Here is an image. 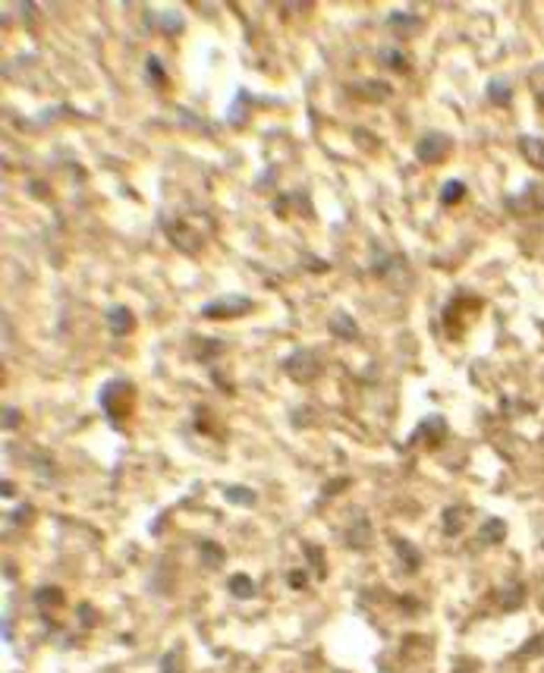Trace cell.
Segmentation results:
<instances>
[{"mask_svg":"<svg viewBox=\"0 0 544 673\" xmlns=\"http://www.w3.org/2000/svg\"><path fill=\"white\" fill-rule=\"evenodd\" d=\"M246 312H252V299H246V296H221L202 308L205 318H236Z\"/></svg>","mask_w":544,"mask_h":673,"instance_id":"3","label":"cell"},{"mask_svg":"<svg viewBox=\"0 0 544 673\" xmlns=\"http://www.w3.org/2000/svg\"><path fill=\"white\" fill-rule=\"evenodd\" d=\"M101 409L108 412V419L126 421L129 415H133V409H135V387L129 381H123V377L108 381V384H104V390H101Z\"/></svg>","mask_w":544,"mask_h":673,"instance_id":"1","label":"cell"},{"mask_svg":"<svg viewBox=\"0 0 544 673\" xmlns=\"http://www.w3.org/2000/svg\"><path fill=\"white\" fill-rule=\"evenodd\" d=\"M466 516H469L466 507H447L443 509V535L456 538V535L466 528Z\"/></svg>","mask_w":544,"mask_h":673,"instance_id":"11","label":"cell"},{"mask_svg":"<svg viewBox=\"0 0 544 673\" xmlns=\"http://www.w3.org/2000/svg\"><path fill=\"white\" fill-rule=\"evenodd\" d=\"M227 500L230 503H242V507H255V491H249V488H227Z\"/></svg>","mask_w":544,"mask_h":673,"instance_id":"22","label":"cell"},{"mask_svg":"<svg viewBox=\"0 0 544 673\" xmlns=\"http://www.w3.org/2000/svg\"><path fill=\"white\" fill-rule=\"evenodd\" d=\"M286 582H290L293 588H302V585H305V576H302V570H293L290 576H286Z\"/></svg>","mask_w":544,"mask_h":673,"instance_id":"24","label":"cell"},{"mask_svg":"<svg viewBox=\"0 0 544 673\" xmlns=\"http://www.w3.org/2000/svg\"><path fill=\"white\" fill-rule=\"evenodd\" d=\"M443 437H447V421L431 415V419H425L422 425H418V431L412 434V444H416V440H428L431 447H437Z\"/></svg>","mask_w":544,"mask_h":673,"instance_id":"5","label":"cell"},{"mask_svg":"<svg viewBox=\"0 0 544 673\" xmlns=\"http://www.w3.org/2000/svg\"><path fill=\"white\" fill-rule=\"evenodd\" d=\"M148 79H152L158 88H164V85H167V75H164V69H161V60H158V57H148Z\"/></svg>","mask_w":544,"mask_h":673,"instance_id":"23","label":"cell"},{"mask_svg":"<svg viewBox=\"0 0 544 673\" xmlns=\"http://www.w3.org/2000/svg\"><path fill=\"white\" fill-rule=\"evenodd\" d=\"M108 327L117 333V337H126V333H133V327H135L133 312H129L126 305L110 308V312H108Z\"/></svg>","mask_w":544,"mask_h":673,"instance_id":"6","label":"cell"},{"mask_svg":"<svg viewBox=\"0 0 544 673\" xmlns=\"http://www.w3.org/2000/svg\"><path fill=\"white\" fill-rule=\"evenodd\" d=\"M522 595H525V588H522V585H506V591H503V601H500V604H503V610H513V607H519V604H522Z\"/></svg>","mask_w":544,"mask_h":673,"instance_id":"21","label":"cell"},{"mask_svg":"<svg viewBox=\"0 0 544 673\" xmlns=\"http://www.w3.org/2000/svg\"><path fill=\"white\" fill-rule=\"evenodd\" d=\"M462 195H466V186H462L460 180L443 182V189H441V201H443V205H456Z\"/></svg>","mask_w":544,"mask_h":673,"instance_id":"20","label":"cell"},{"mask_svg":"<svg viewBox=\"0 0 544 673\" xmlns=\"http://www.w3.org/2000/svg\"><path fill=\"white\" fill-rule=\"evenodd\" d=\"M381 63H387V66L399 69V73H409V60H406V57L399 54L397 48H384V50H381Z\"/></svg>","mask_w":544,"mask_h":673,"instance_id":"18","label":"cell"},{"mask_svg":"<svg viewBox=\"0 0 544 673\" xmlns=\"http://www.w3.org/2000/svg\"><path fill=\"white\" fill-rule=\"evenodd\" d=\"M510 94H513V88H510V82H503V79H491V85H487V101L491 104H510Z\"/></svg>","mask_w":544,"mask_h":673,"instance_id":"16","label":"cell"},{"mask_svg":"<svg viewBox=\"0 0 544 673\" xmlns=\"http://www.w3.org/2000/svg\"><path fill=\"white\" fill-rule=\"evenodd\" d=\"M330 333L334 337H340V340H355L359 337V327H355V321L349 318L346 312H337V314H330Z\"/></svg>","mask_w":544,"mask_h":673,"instance_id":"10","label":"cell"},{"mask_svg":"<svg viewBox=\"0 0 544 673\" xmlns=\"http://www.w3.org/2000/svg\"><path fill=\"white\" fill-rule=\"evenodd\" d=\"M35 607H38L41 614H51L54 607H64V588H57V585L38 588L35 591Z\"/></svg>","mask_w":544,"mask_h":673,"instance_id":"9","label":"cell"},{"mask_svg":"<svg viewBox=\"0 0 544 673\" xmlns=\"http://www.w3.org/2000/svg\"><path fill=\"white\" fill-rule=\"evenodd\" d=\"M538 104H541V110H544V88H541V94H538Z\"/></svg>","mask_w":544,"mask_h":673,"instance_id":"26","label":"cell"},{"mask_svg":"<svg viewBox=\"0 0 544 673\" xmlns=\"http://www.w3.org/2000/svg\"><path fill=\"white\" fill-rule=\"evenodd\" d=\"M3 419H7V421H3V425H7V428L20 425V421H16V419H20V412H16V409H3Z\"/></svg>","mask_w":544,"mask_h":673,"instance_id":"25","label":"cell"},{"mask_svg":"<svg viewBox=\"0 0 544 673\" xmlns=\"http://www.w3.org/2000/svg\"><path fill=\"white\" fill-rule=\"evenodd\" d=\"M368 538H372V526H368V516H365V519L359 516V519H355V528H353V532H346V541H349V547H355V551H359V547H365V544H368Z\"/></svg>","mask_w":544,"mask_h":673,"instance_id":"14","label":"cell"},{"mask_svg":"<svg viewBox=\"0 0 544 673\" xmlns=\"http://www.w3.org/2000/svg\"><path fill=\"white\" fill-rule=\"evenodd\" d=\"M478 538L485 541H491V544H500V541L506 538V522L503 519H487L485 526H481V532H478Z\"/></svg>","mask_w":544,"mask_h":673,"instance_id":"13","label":"cell"},{"mask_svg":"<svg viewBox=\"0 0 544 673\" xmlns=\"http://www.w3.org/2000/svg\"><path fill=\"white\" fill-rule=\"evenodd\" d=\"M393 553L399 557V563H403L406 572H416L418 566H422V553L416 551V544H409L406 538H397L393 541Z\"/></svg>","mask_w":544,"mask_h":673,"instance_id":"8","label":"cell"},{"mask_svg":"<svg viewBox=\"0 0 544 673\" xmlns=\"http://www.w3.org/2000/svg\"><path fill=\"white\" fill-rule=\"evenodd\" d=\"M387 25H390L393 31H399V35H416V29H418V16L393 13V16H387Z\"/></svg>","mask_w":544,"mask_h":673,"instance_id":"15","label":"cell"},{"mask_svg":"<svg viewBox=\"0 0 544 673\" xmlns=\"http://www.w3.org/2000/svg\"><path fill=\"white\" fill-rule=\"evenodd\" d=\"M519 151H522V157L531 164V167L544 173V138L522 136V138H519Z\"/></svg>","mask_w":544,"mask_h":673,"instance_id":"7","label":"cell"},{"mask_svg":"<svg viewBox=\"0 0 544 673\" xmlns=\"http://www.w3.org/2000/svg\"><path fill=\"white\" fill-rule=\"evenodd\" d=\"M447 151H450V138L441 136V132H428L416 145V157L422 164H441L447 157Z\"/></svg>","mask_w":544,"mask_h":673,"instance_id":"4","label":"cell"},{"mask_svg":"<svg viewBox=\"0 0 544 673\" xmlns=\"http://www.w3.org/2000/svg\"><path fill=\"white\" fill-rule=\"evenodd\" d=\"M284 368H286V375H290L293 381L305 384V381H311V377H318V371H321V359L315 356V349H305V346H302V349H296L290 359H286Z\"/></svg>","mask_w":544,"mask_h":673,"instance_id":"2","label":"cell"},{"mask_svg":"<svg viewBox=\"0 0 544 673\" xmlns=\"http://www.w3.org/2000/svg\"><path fill=\"white\" fill-rule=\"evenodd\" d=\"M161 673H186V660H183V648H170L161 660Z\"/></svg>","mask_w":544,"mask_h":673,"instance_id":"17","label":"cell"},{"mask_svg":"<svg viewBox=\"0 0 544 673\" xmlns=\"http://www.w3.org/2000/svg\"><path fill=\"white\" fill-rule=\"evenodd\" d=\"M227 588H230V595H233V598H242V601L255 598V591H258V588H255V582L246 576V572H236V576H230Z\"/></svg>","mask_w":544,"mask_h":673,"instance_id":"12","label":"cell"},{"mask_svg":"<svg viewBox=\"0 0 544 673\" xmlns=\"http://www.w3.org/2000/svg\"><path fill=\"white\" fill-rule=\"evenodd\" d=\"M340 673H346V670H340Z\"/></svg>","mask_w":544,"mask_h":673,"instance_id":"27","label":"cell"},{"mask_svg":"<svg viewBox=\"0 0 544 673\" xmlns=\"http://www.w3.org/2000/svg\"><path fill=\"white\" fill-rule=\"evenodd\" d=\"M223 560H227V553L221 551V544L205 541V544H202V563L205 566H223Z\"/></svg>","mask_w":544,"mask_h":673,"instance_id":"19","label":"cell"}]
</instances>
